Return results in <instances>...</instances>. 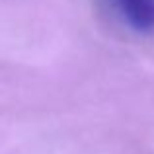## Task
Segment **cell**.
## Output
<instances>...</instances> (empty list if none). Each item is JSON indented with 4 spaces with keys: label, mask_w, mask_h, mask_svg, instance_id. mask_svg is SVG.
I'll use <instances>...</instances> for the list:
<instances>
[{
    "label": "cell",
    "mask_w": 154,
    "mask_h": 154,
    "mask_svg": "<svg viewBox=\"0 0 154 154\" xmlns=\"http://www.w3.org/2000/svg\"><path fill=\"white\" fill-rule=\"evenodd\" d=\"M111 12L139 33L154 31V0H105Z\"/></svg>",
    "instance_id": "6da1fadb"
}]
</instances>
